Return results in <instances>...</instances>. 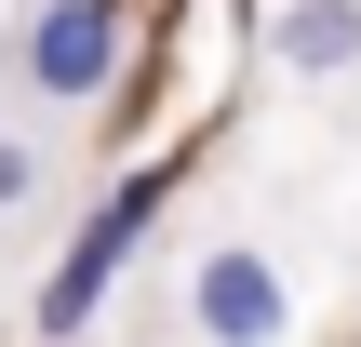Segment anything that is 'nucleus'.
<instances>
[{
  "label": "nucleus",
  "mask_w": 361,
  "mask_h": 347,
  "mask_svg": "<svg viewBox=\"0 0 361 347\" xmlns=\"http://www.w3.org/2000/svg\"><path fill=\"white\" fill-rule=\"evenodd\" d=\"M121 80V0H27V27L0 40V120L40 107V120H80L107 107Z\"/></svg>",
  "instance_id": "obj_1"
},
{
  "label": "nucleus",
  "mask_w": 361,
  "mask_h": 347,
  "mask_svg": "<svg viewBox=\"0 0 361 347\" xmlns=\"http://www.w3.org/2000/svg\"><path fill=\"white\" fill-rule=\"evenodd\" d=\"M161 187H174V174H121V187H107V214H80V241L54 254V281H40V308H27L54 347L94 334V308L121 294V254H134V241H147V214H161Z\"/></svg>",
  "instance_id": "obj_2"
},
{
  "label": "nucleus",
  "mask_w": 361,
  "mask_h": 347,
  "mask_svg": "<svg viewBox=\"0 0 361 347\" xmlns=\"http://www.w3.org/2000/svg\"><path fill=\"white\" fill-rule=\"evenodd\" d=\"M188 334H201V347H281V334H295L281 267H268L255 241H214V254L188 267Z\"/></svg>",
  "instance_id": "obj_3"
},
{
  "label": "nucleus",
  "mask_w": 361,
  "mask_h": 347,
  "mask_svg": "<svg viewBox=\"0 0 361 347\" xmlns=\"http://www.w3.org/2000/svg\"><path fill=\"white\" fill-rule=\"evenodd\" d=\"M268 53H281L295 80H348L361 67V0H281V13H268Z\"/></svg>",
  "instance_id": "obj_4"
},
{
  "label": "nucleus",
  "mask_w": 361,
  "mask_h": 347,
  "mask_svg": "<svg viewBox=\"0 0 361 347\" xmlns=\"http://www.w3.org/2000/svg\"><path fill=\"white\" fill-rule=\"evenodd\" d=\"M40 187H54V147H40L27 120H0V227H13V214H40Z\"/></svg>",
  "instance_id": "obj_5"
}]
</instances>
